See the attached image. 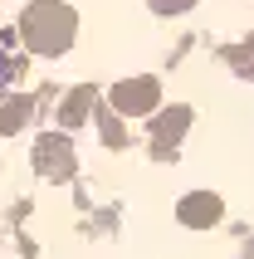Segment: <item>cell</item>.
Instances as JSON below:
<instances>
[{
  "label": "cell",
  "instance_id": "1",
  "mask_svg": "<svg viewBox=\"0 0 254 259\" xmlns=\"http://www.w3.org/2000/svg\"><path fill=\"white\" fill-rule=\"evenodd\" d=\"M20 34H25V44L34 49V54L54 59L64 54L73 44V34H78V15L64 5V0H34L25 10V20H20Z\"/></svg>",
  "mask_w": 254,
  "mask_h": 259
},
{
  "label": "cell",
  "instance_id": "2",
  "mask_svg": "<svg viewBox=\"0 0 254 259\" xmlns=\"http://www.w3.org/2000/svg\"><path fill=\"white\" fill-rule=\"evenodd\" d=\"M156 98H161V83L156 78H122L108 93V108L117 117H147V113H156Z\"/></svg>",
  "mask_w": 254,
  "mask_h": 259
},
{
  "label": "cell",
  "instance_id": "3",
  "mask_svg": "<svg viewBox=\"0 0 254 259\" xmlns=\"http://www.w3.org/2000/svg\"><path fill=\"white\" fill-rule=\"evenodd\" d=\"M34 166H39V176H49V181H69L73 176V147L69 137H39V147H34Z\"/></svg>",
  "mask_w": 254,
  "mask_h": 259
},
{
  "label": "cell",
  "instance_id": "4",
  "mask_svg": "<svg viewBox=\"0 0 254 259\" xmlns=\"http://www.w3.org/2000/svg\"><path fill=\"white\" fill-rule=\"evenodd\" d=\"M176 215H181V225H191V230H210L215 220L225 215V205H220V196H210V191H196V196H186V201L176 205Z\"/></svg>",
  "mask_w": 254,
  "mask_h": 259
},
{
  "label": "cell",
  "instance_id": "5",
  "mask_svg": "<svg viewBox=\"0 0 254 259\" xmlns=\"http://www.w3.org/2000/svg\"><path fill=\"white\" fill-rule=\"evenodd\" d=\"M191 127V108H181V103H176V108H171V113H156V122H152V137H156V157H166L171 147L181 142V132Z\"/></svg>",
  "mask_w": 254,
  "mask_h": 259
},
{
  "label": "cell",
  "instance_id": "6",
  "mask_svg": "<svg viewBox=\"0 0 254 259\" xmlns=\"http://www.w3.org/2000/svg\"><path fill=\"white\" fill-rule=\"evenodd\" d=\"M93 98H98L93 88H73V93H69V103L59 108V122H64V127H78V122L88 117V108H93Z\"/></svg>",
  "mask_w": 254,
  "mask_h": 259
},
{
  "label": "cell",
  "instance_id": "7",
  "mask_svg": "<svg viewBox=\"0 0 254 259\" xmlns=\"http://www.w3.org/2000/svg\"><path fill=\"white\" fill-rule=\"evenodd\" d=\"M25 122H29V98L0 103V132H15V127H25Z\"/></svg>",
  "mask_w": 254,
  "mask_h": 259
},
{
  "label": "cell",
  "instance_id": "8",
  "mask_svg": "<svg viewBox=\"0 0 254 259\" xmlns=\"http://www.w3.org/2000/svg\"><path fill=\"white\" fill-rule=\"evenodd\" d=\"M103 137H108V147H122V142H127V132L117 127V117H113V113L103 117Z\"/></svg>",
  "mask_w": 254,
  "mask_h": 259
},
{
  "label": "cell",
  "instance_id": "9",
  "mask_svg": "<svg viewBox=\"0 0 254 259\" xmlns=\"http://www.w3.org/2000/svg\"><path fill=\"white\" fill-rule=\"evenodd\" d=\"M196 0H152V10L156 15H181V10H191Z\"/></svg>",
  "mask_w": 254,
  "mask_h": 259
},
{
  "label": "cell",
  "instance_id": "10",
  "mask_svg": "<svg viewBox=\"0 0 254 259\" xmlns=\"http://www.w3.org/2000/svg\"><path fill=\"white\" fill-rule=\"evenodd\" d=\"M15 73H20V59H10V54H0V83H10Z\"/></svg>",
  "mask_w": 254,
  "mask_h": 259
},
{
  "label": "cell",
  "instance_id": "11",
  "mask_svg": "<svg viewBox=\"0 0 254 259\" xmlns=\"http://www.w3.org/2000/svg\"><path fill=\"white\" fill-rule=\"evenodd\" d=\"M244 259H254V240H249V249H244Z\"/></svg>",
  "mask_w": 254,
  "mask_h": 259
}]
</instances>
